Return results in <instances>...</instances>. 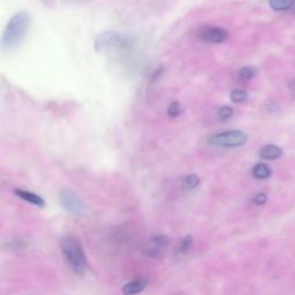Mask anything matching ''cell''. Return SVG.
Returning <instances> with one entry per match:
<instances>
[{
	"mask_svg": "<svg viewBox=\"0 0 295 295\" xmlns=\"http://www.w3.org/2000/svg\"><path fill=\"white\" fill-rule=\"evenodd\" d=\"M146 286H148V281L144 279H137V280L129 281V283L126 284L123 287V293L125 295L140 294L145 289Z\"/></svg>",
	"mask_w": 295,
	"mask_h": 295,
	"instance_id": "cell-9",
	"label": "cell"
},
{
	"mask_svg": "<svg viewBox=\"0 0 295 295\" xmlns=\"http://www.w3.org/2000/svg\"><path fill=\"white\" fill-rule=\"evenodd\" d=\"M199 38L205 43H212V44H220L228 38V32L226 29L220 27L206 28L199 34Z\"/></svg>",
	"mask_w": 295,
	"mask_h": 295,
	"instance_id": "cell-7",
	"label": "cell"
},
{
	"mask_svg": "<svg viewBox=\"0 0 295 295\" xmlns=\"http://www.w3.org/2000/svg\"><path fill=\"white\" fill-rule=\"evenodd\" d=\"M170 245V239L166 235H155L146 242L143 253L151 258H158L164 254V251Z\"/></svg>",
	"mask_w": 295,
	"mask_h": 295,
	"instance_id": "cell-6",
	"label": "cell"
},
{
	"mask_svg": "<svg viewBox=\"0 0 295 295\" xmlns=\"http://www.w3.org/2000/svg\"><path fill=\"white\" fill-rule=\"evenodd\" d=\"M182 113V106L179 102H172L167 108V115L171 118H176Z\"/></svg>",
	"mask_w": 295,
	"mask_h": 295,
	"instance_id": "cell-16",
	"label": "cell"
},
{
	"mask_svg": "<svg viewBox=\"0 0 295 295\" xmlns=\"http://www.w3.org/2000/svg\"><path fill=\"white\" fill-rule=\"evenodd\" d=\"M60 202L67 211L73 215H83L85 211V204L79 195L69 189H64L59 195Z\"/></svg>",
	"mask_w": 295,
	"mask_h": 295,
	"instance_id": "cell-5",
	"label": "cell"
},
{
	"mask_svg": "<svg viewBox=\"0 0 295 295\" xmlns=\"http://www.w3.org/2000/svg\"><path fill=\"white\" fill-rule=\"evenodd\" d=\"M253 175L256 179L259 180L268 179V178L271 175V168L269 167L267 164L258 163L253 167Z\"/></svg>",
	"mask_w": 295,
	"mask_h": 295,
	"instance_id": "cell-11",
	"label": "cell"
},
{
	"mask_svg": "<svg viewBox=\"0 0 295 295\" xmlns=\"http://www.w3.org/2000/svg\"><path fill=\"white\" fill-rule=\"evenodd\" d=\"M267 202V195L263 193H259L256 195V196L253 198V203H255L256 205H262L264 203Z\"/></svg>",
	"mask_w": 295,
	"mask_h": 295,
	"instance_id": "cell-19",
	"label": "cell"
},
{
	"mask_svg": "<svg viewBox=\"0 0 295 295\" xmlns=\"http://www.w3.org/2000/svg\"><path fill=\"white\" fill-rule=\"evenodd\" d=\"M281 155H283V150H281L279 146L272 144L263 146L261 151H259V157L266 160L278 159Z\"/></svg>",
	"mask_w": 295,
	"mask_h": 295,
	"instance_id": "cell-10",
	"label": "cell"
},
{
	"mask_svg": "<svg viewBox=\"0 0 295 295\" xmlns=\"http://www.w3.org/2000/svg\"><path fill=\"white\" fill-rule=\"evenodd\" d=\"M135 44V38L132 35L113 32H103L95 40V50L102 53H113V52L127 51Z\"/></svg>",
	"mask_w": 295,
	"mask_h": 295,
	"instance_id": "cell-3",
	"label": "cell"
},
{
	"mask_svg": "<svg viewBox=\"0 0 295 295\" xmlns=\"http://www.w3.org/2000/svg\"><path fill=\"white\" fill-rule=\"evenodd\" d=\"M248 141L247 134L242 131H227L217 133L208 138V144L218 148H238Z\"/></svg>",
	"mask_w": 295,
	"mask_h": 295,
	"instance_id": "cell-4",
	"label": "cell"
},
{
	"mask_svg": "<svg viewBox=\"0 0 295 295\" xmlns=\"http://www.w3.org/2000/svg\"><path fill=\"white\" fill-rule=\"evenodd\" d=\"M255 75H256L255 67L247 66V67L241 68L240 71H239V77H240L241 80H251L253 77H255Z\"/></svg>",
	"mask_w": 295,
	"mask_h": 295,
	"instance_id": "cell-15",
	"label": "cell"
},
{
	"mask_svg": "<svg viewBox=\"0 0 295 295\" xmlns=\"http://www.w3.org/2000/svg\"><path fill=\"white\" fill-rule=\"evenodd\" d=\"M248 98V94L245 90H233L231 93V101L233 103H242Z\"/></svg>",
	"mask_w": 295,
	"mask_h": 295,
	"instance_id": "cell-17",
	"label": "cell"
},
{
	"mask_svg": "<svg viewBox=\"0 0 295 295\" xmlns=\"http://www.w3.org/2000/svg\"><path fill=\"white\" fill-rule=\"evenodd\" d=\"M32 16L28 12L21 11L15 13L6 24L2 38V47L5 51H11L22 42L27 35Z\"/></svg>",
	"mask_w": 295,
	"mask_h": 295,
	"instance_id": "cell-1",
	"label": "cell"
},
{
	"mask_svg": "<svg viewBox=\"0 0 295 295\" xmlns=\"http://www.w3.org/2000/svg\"><path fill=\"white\" fill-rule=\"evenodd\" d=\"M193 240H194V239H193L192 235H187V237H185L184 239H181L180 242H179V245H178L176 249H175V254L178 256L187 254L188 251H189V249L192 248Z\"/></svg>",
	"mask_w": 295,
	"mask_h": 295,
	"instance_id": "cell-13",
	"label": "cell"
},
{
	"mask_svg": "<svg viewBox=\"0 0 295 295\" xmlns=\"http://www.w3.org/2000/svg\"><path fill=\"white\" fill-rule=\"evenodd\" d=\"M65 261L79 276H83L88 269V259L81 242L74 237H65L59 242Z\"/></svg>",
	"mask_w": 295,
	"mask_h": 295,
	"instance_id": "cell-2",
	"label": "cell"
},
{
	"mask_svg": "<svg viewBox=\"0 0 295 295\" xmlns=\"http://www.w3.org/2000/svg\"><path fill=\"white\" fill-rule=\"evenodd\" d=\"M272 10L277 12L288 11L295 5V0H270L269 2Z\"/></svg>",
	"mask_w": 295,
	"mask_h": 295,
	"instance_id": "cell-12",
	"label": "cell"
},
{
	"mask_svg": "<svg viewBox=\"0 0 295 295\" xmlns=\"http://www.w3.org/2000/svg\"><path fill=\"white\" fill-rule=\"evenodd\" d=\"M14 194L16 196H19L20 198H22L23 201L30 203V204H33L35 206H38V208H43L45 205V201L43 199L40 195L35 194L33 192H29V190H25L22 188H17L14 190Z\"/></svg>",
	"mask_w": 295,
	"mask_h": 295,
	"instance_id": "cell-8",
	"label": "cell"
},
{
	"mask_svg": "<svg viewBox=\"0 0 295 295\" xmlns=\"http://www.w3.org/2000/svg\"><path fill=\"white\" fill-rule=\"evenodd\" d=\"M182 189L185 190H193L198 187L199 178L196 174H188L182 180Z\"/></svg>",
	"mask_w": 295,
	"mask_h": 295,
	"instance_id": "cell-14",
	"label": "cell"
},
{
	"mask_svg": "<svg viewBox=\"0 0 295 295\" xmlns=\"http://www.w3.org/2000/svg\"><path fill=\"white\" fill-rule=\"evenodd\" d=\"M217 115L220 120H228L233 115V108L231 106H221L218 111H217Z\"/></svg>",
	"mask_w": 295,
	"mask_h": 295,
	"instance_id": "cell-18",
	"label": "cell"
}]
</instances>
